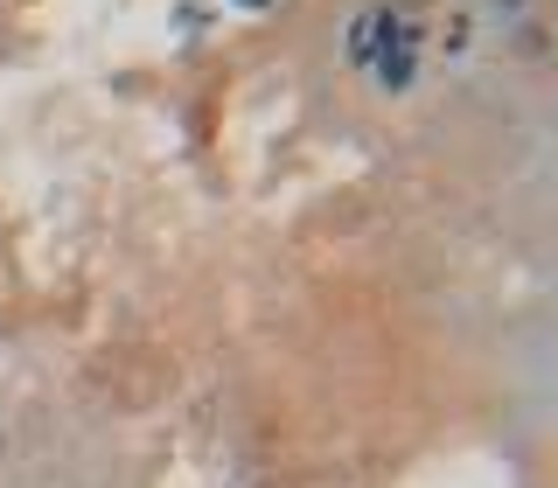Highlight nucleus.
I'll return each mask as SVG.
<instances>
[{
	"mask_svg": "<svg viewBox=\"0 0 558 488\" xmlns=\"http://www.w3.org/2000/svg\"><path fill=\"white\" fill-rule=\"evenodd\" d=\"M488 8V22H523V8H531V0H482Z\"/></svg>",
	"mask_w": 558,
	"mask_h": 488,
	"instance_id": "nucleus-2",
	"label": "nucleus"
},
{
	"mask_svg": "<svg viewBox=\"0 0 558 488\" xmlns=\"http://www.w3.org/2000/svg\"><path fill=\"white\" fill-rule=\"evenodd\" d=\"M377 84H384V91H405V84H412V49H384V57H377Z\"/></svg>",
	"mask_w": 558,
	"mask_h": 488,
	"instance_id": "nucleus-1",
	"label": "nucleus"
}]
</instances>
